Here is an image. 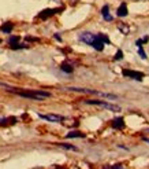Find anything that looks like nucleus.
<instances>
[{"label": "nucleus", "instance_id": "obj_1", "mask_svg": "<svg viewBox=\"0 0 149 169\" xmlns=\"http://www.w3.org/2000/svg\"><path fill=\"white\" fill-rule=\"evenodd\" d=\"M17 95H19L22 98H28V99H33V100H42L45 98H51L49 92L39 91V89H33V91H17Z\"/></svg>", "mask_w": 149, "mask_h": 169}, {"label": "nucleus", "instance_id": "obj_2", "mask_svg": "<svg viewBox=\"0 0 149 169\" xmlns=\"http://www.w3.org/2000/svg\"><path fill=\"white\" fill-rule=\"evenodd\" d=\"M85 103L88 105H96V106H101V107H105L111 111H120V107L118 105H111L108 102H104V100H94V99H88L85 100Z\"/></svg>", "mask_w": 149, "mask_h": 169}, {"label": "nucleus", "instance_id": "obj_3", "mask_svg": "<svg viewBox=\"0 0 149 169\" xmlns=\"http://www.w3.org/2000/svg\"><path fill=\"white\" fill-rule=\"evenodd\" d=\"M78 39H80L82 43H85V44L90 45L94 41V39H96V34L90 33V32H82V33L78 34Z\"/></svg>", "mask_w": 149, "mask_h": 169}, {"label": "nucleus", "instance_id": "obj_4", "mask_svg": "<svg viewBox=\"0 0 149 169\" xmlns=\"http://www.w3.org/2000/svg\"><path fill=\"white\" fill-rule=\"evenodd\" d=\"M122 74H123L124 77L133 78V80H137V81H142V78H144V73L134 72V70H129V69L123 70V72H122Z\"/></svg>", "mask_w": 149, "mask_h": 169}, {"label": "nucleus", "instance_id": "obj_5", "mask_svg": "<svg viewBox=\"0 0 149 169\" xmlns=\"http://www.w3.org/2000/svg\"><path fill=\"white\" fill-rule=\"evenodd\" d=\"M62 10H63V7H62V9H45V10H42V11L39 14V18H41V20H47V18H49V17H52V15L58 14V13L62 11Z\"/></svg>", "mask_w": 149, "mask_h": 169}, {"label": "nucleus", "instance_id": "obj_6", "mask_svg": "<svg viewBox=\"0 0 149 169\" xmlns=\"http://www.w3.org/2000/svg\"><path fill=\"white\" fill-rule=\"evenodd\" d=\"M39 117L42 120H47L49 122H60L64 120L63 116H58V114H40Z\"/></svg>", "mask_w": 149, "mask_h": 169}, {"label": "nucleus", "instance_id": "obj_7", "mask_svg": "<svg viewBox=\"0 0 149 169\" xmlns=\"http://www.w3.org/2000/svg\"><path fill=\"white\" fill-rule=\"evenodd\" d=\"M90 47H93L96 51H103V50H104V43H103L96 34V39H94V41L90 44Z\"/></svg>", "mask_w": 149, "mask_h": 169}, {"label": "nucleus", "instance_id": "obj_8", "mask_svg": "<svg viewBox=\"0 0 149 169\" xmlns=\"http://www.w3.org/2000/svg\"><path fill=\"white\" fill-rule=\"evenodd\" d=\"M112 127L115 128V129H123V128H124L123 117H116V118H113V121H112Z\"/></svg>", "mask_w": 149, "mask_h": 169}, {"label": "nucleus", "instance_id": "obj_9", "mask_svg": "<svg viewBox=\"0 0 149 169\" xmlns=\"http://www.w3.org/2000/svg\"><path fill=\"white\" fill-rule=\"evenodd\" d=\"M101 15L104 17L105 21H112L113 20L112 15L110 14V6H108V4H105V6L101 9Z\"/></svg>", "mask_w": 149, "mask_h": 169}, {"label": "nucleus", "instance_id": "obj_10", "mask_svg": "<svg viewBox=\"0 0 149 169\" xmlns=\"http://www.w3.org/2000/svg\"><path fill=\"white\" fill-rule=\"evenodd\" d=\"M116 15L118 17H126L127 15V6H126V3H122L120 6L118 7V10H116Z\"/></svg>", "mask_w": 149, "mask_h": 169}, {"label": "nucleus", "instance_id": "obj_11", "mask_svg": "<svg viewBox=\"0 0 149 169\" xmlns=\"http://www.w3.org/2000/svg\"><path fill=\"white\" fill-rule=\"evenodd\" d=\"M12 28H14V25H12L11 22H6V23H3V25H2V32H3V33H6V34H8V33H11L12 32Z\"/></svg>", "mask_w": 149, "mask_h": 169}, {"label": "nucleus", "instance_id": "obj_12", "mask_svg": "<svg viewBox=\"0 0 149 169\" xmlns=\"http://www.w3.org/2000/svg\"><path fill=\"white\" fill-rule=\"evenodd\" d=\"M85 136H86L85 133L80 132V131H73V132L67 133L66 138H67V139H74V138H85Z\"/></svg>", "mask_w": 149, "mask_h": 169}, {"label": "nucleus", "instance_id": "obj_13", "mask_svg": "<svg viewBox=\"0 0 149 169\" xmlns=\"http://www.w3.org/2000/svg\"><path fill=\"white\" fill-rule=\"evenodd\" d=\"M60 70H63L64 73H73L74 67H73L69 63V62H64V63H62V65H60Z\"/></svg>", "mask_w": 149, "mask_h": 169}, {"label": "nucleus", "instance_id": "obj_14", "mask_svg": "<svg viewBox=\"0 0 149 169\" xmlns=\"http://www.w3.org/2000/svg\"><path fill=\"white\" fill-rule=\"evenodd\" d=\"M17 118L15 117H8V118H0V125H6V124H15Z\"/></svg>", "mask_w": 149, "mask_h": 169}, {"label": "nucleus", "instance_id": "obj_15", "mask_svg": "<svg viewBox=\"0 0 149 169\" xmlns=\"http://www.w3.org/2000/svg\"><path fill=\"white\" fill-rule=\"evenodd\" d=\"M118 29H119V31H120L123 34H129V32H130L129 26H126V23H123V22H119V23H118Z\"/></svg>", "mask_w": 149, "mask_h": 169}, {"label": "nucleus", "instance_id": "obj_16", "mask_svg": "<svg viewBox=\"0 0 149 169\" xmlns=\"http://www.w3.org/2000/svg\"><path fill=\"white\" fill-rule=\"evenodd\" d=\"M97 37H99L100 40H101L104 44H110V39H108V36L107 34H104V33H99L97 34Z\"/></svg>", "mask_w": 149, "mask_h": 169}, {"label": "nucleus", "instance_id": "obj_17", "mask_svg": "<svg viewBox=\"0 0 149 169\" xmlns=\"http://www.w3.org/2000/svg\"><path fill=\"white\" fill-rule=\"evenodd\" d=\"M18 41H19V37H18V36H11V37L8 39V44H10V45L18 44Z\"/></svg>", "mask_w": 149, "mask_h": 169}, {"label": "nucleus", "instance_id": "obj_18", "mask_svg": "<svg viewBox=\"0 0 149 169\" xmlns=\"http://www.w3.org/2000/svg\"><path fill=\"white\" fill-rule=\"evenodd\" d=\"M60 147H64V149H67V150H74V151H77V147L75 146H71V144H66V143H60L59 144Z\"/></svg>", "mask_w": 149, "mask_h": 169}, {"label": "nucleus", "instance_id": "obj_19", "mask_svg": "<svg viewBox=\"0 0 149 169\" xmlns=\"http://www.w3.org/2000/svg\"><path fill=\"white\" fill-rule=\"evenodd\" d=\"M12 50H21V48H28V44H14V45H10Z\"/></svg>", "mask_w": 149, "mask_h": 169}, {"label": "nucleus", "instance_id": "obj_20", "mask_svg": "<svg viewBox=\"0 0 149 169\" xmlns=\"http://www.w3.org/2000/svg\"><path fill=\"white\" fill-rule=\"evenodd\" d=\"M115 58V61H120L122 58H123V52H122V50H118V52H116V55L113 56Z\"/></svg>", "mask_w": 149, "mask_h": 169}, {"label": "nucleus", "instance_id": "obj_21", "mask_svg": "<svg viewBox=\"0 0 149 169\" xmlns=\"http://www.w3.org/2000/svg\"><path fill=\"white\" fill-rule=\"evenodd\" d=\"M103 169H123V166L120 164H118V165H113V166H104Z\"/></svg>", "mask_w": 149, "mask_h": 169}, {"label": "nucleus", "instance_id": "obj_22", "mask_svg": "<svg viewBox=\"0 0 149 169\" xmlns=\"http://www.w3.org/2000/svg\"><path fill=\"white\" fill-rule=\"evenodd\" d=\"M137 48H138V54H140V56L142 59H145L146 55H145V52H144V50H142V45H141V47H137Z\"/></svg>", "mask_w": 149, "mask_h": 169}, {"label": "nucleus", "instance_id": "obj_23", "mask_svg": "<svg viewBox=\"0 0 149 169\" xmlns=\"http://www.w3.org/2000/svg\"><path fill=\"white\" fill-rule=\"evenodd\" d=\"M55 39H56V40H58V41H62V37H60V36H59V34H58V33H56V34H55Z\"/></svg>", "mask_w": 149, "mask_h": 169}]
</instances>
